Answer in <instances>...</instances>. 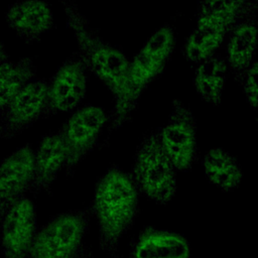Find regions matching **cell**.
Masks as SVG:
<instances>
[{
    "label": "cell",
    "instance_id": "cell-15",
    "mask_svg": "<svg viewBox=\"0 0 258 258\" xmlns=\"http://www.w3.org/2000/svg\"><path fill=\"white\" fill-rule=\"evenodd\" d=\"M228 27L220 21L199 16L197 27L184 46L186 59L198 62L213 55L222 43Z\"/></svg>",
    "mask_w": 258,
    "mask_h": 258
},
{
    "label": "cell",
    "instance_id": "cell-8",
    "mask_svg": "<svg viewBox=\"0 0 258 258\" xmlns=\"http://www.w3.org/2000/svg\"><path fill=\"white\" fill-rule=\"evenodd\" d=\"M174 35L169 25L155 31L135 56L129 67V82L138 98L144 88L163 69L172 52Z\"/></svg>",
    "mask_w": 258,
    "mask_h": 258
},
{
    "label": "cell",
    "instance_id": "cell-17",
    "mask_svg": "<svg viewBox=\"0 0 258 258\" xmlns=\"http://www.w3.org/2000/svg\"><path fill=\"white\" fill-rule=\"evenodd\" d=\"M34 73L33 61L29 58H22L18 61L7 59L0 66V112L32 80Z\"/></svg>",
    "mask_w": 258,
    "mask_h": 258
},
{
    "label": "cell",
    "instance_id": "cell-10",
    "mask_svg": "<svg viewBox=\"0 0 258 258\" xmlns=\"http://www.w3.org/2000/svg\"><path fill=\"white\" fill-rule=\"evenodd\" d=\"M34 169V151L24 145L0 162V224L8 210L28 192Z\"/></svg>",
    "mask_w": 258,
    "mask_h": 258
},
{
    "label": "cell",
    "instance_id": "cell-11",
    "mask_svg": "<svg viewBox=\"0 0 258 258\" xmlns=\"http://www.w3.org/2000/svg\"><path fill=\"white\" fill-rule=\"evenodd\" d=\"M86 93V75L81 61L67 60L56 72L48 87L47 106L44 115L68 112L75 109Z\"/></svg>",
    "mask_w": 258,
    "mask_h": 258
},
{
    "label": "cell",
    "instance_id": "cell-5",
    "mask_svg": "<svg viewBox=\"0 0 258 258\" xmlns=\"http://www.w3.org/2000/svg\"><path fill=\"white\" fill-rule=\"evenodd\" d=\"M48 85L45 80H31L8 106L0 112V139H10L44 115Z\"/></svg>",
    "mask_w": 258,
    "mask_h": 258
},
{
    "label": "cell",
    "instance_id": "cell-22",
    "mask_svg": "<svg viewBox=\"0 0 258 258\" xmlns=\"http://www.w3.org/2000/svg\"><path fill=\"white\" fill-rule=\"evenodd\" d=\"M7 59H8V58H7V53H6V51H5L4 45H3V43L0 42V66H1L5 60H7Z\"/></svg>",
    "mask_w": 258,
    "mask_h": 258
},
{
    "label": "cell",
    "instance_id": "cell-6",
    "mask_svg": "<svg viewBox=\"0 0 258 258\" xmlns=\"http://www.w3.org/2000/svg\"><path fill=\"white\" fill-rule=\"evenodd\" d=\"M3 258H26L37 233L36 209L26 196L5 214L1 224Z\"/></svg>",
    "mask_w": 258,
    "mask_h": 258
},
{
    "label": "cell",
    "instance_id": "cell-2",
    "mask_svg": "<svg viewBox=\"0 0 258 258\" xmlns=\"http://www.w3.org/2000/svg\"><path fill=\"white\" fill-rule=\"evenodd\" d=\"M62 3L67 10L69 25L75 31L86 60L93 72L115 94L117 115L126 114L136 101L129 83L130 62L121 51L95 37L69 0H63Z\"/></svg>",
    "mask_w": 258,
    "mask_h": 258
},
{
    "label": "cell",
    "instance_id": "cell-13",
    "mask_svg": "<svg viewBox=\"0 0 258 258\" xmlns=\"http://www.w3.org/2000/svg\"><path fill=\"white\" fill-rule=\"evenodd\" d=\"M6 21L20 38L26 42H33L50 28L52 13L45 2L26 0L8 8Z\"/></svg>",
    "mask_w": 258,
    "mask_h": 258
},
{
    "label": "cell",
    "instance_id": "cell-7",
    "mask_svg": "<svg viewBox=\"0 0 258 258\" xmlns=\"http://www.w3.org/2000/svg\"><path fill=\"white\" fill-rule=\"evenodd\" d=\"M106 119L102 108L88 106L77 111L68 121L61 131L67 151L64 164L67 174H71L75 166L93 148Z\"/></svg>",
    "mask_w": 258,
    "mask_h": 258
},
{
    "label": "cell",
    "instance_id": "cell-3",
    "mask_svg": "<svg viewBox=\"0 0 258 258\" xmlns=\"http://www.w3.org/2000/svg\"><path fill=\"white\" fill-rule=\"evenodd\" d=\"M91 217L89 208L54 215L37 230L26 258H73L83 247Z\"/></svg>",
    "mask_w": 258,
    "mask_h": 258
},
{
    "label": "cell",
    "instance_id": "cell-20",
    "mask_svg": "<svg viewBox=\"0 0 258 258\" xmlns=\"http://www.w3.org/2000/svg\"><path fill=\"white\" fill-rule=\"evenodd\" d=\"M246 0H204L199 16L220 21L230 26L242 13Z\"/></svg>",
    "mask_w": 258,
    "mask_h": 258
},
{
    "label": "cell",
    "instance_id": "cell-21",
    "mask_svg": "<svg viewBox=\"0 0 258 258\" xmlns=\"http://www.w3.org/2000/svg\"><path fill=\"white\" fill-rule=\"evenodd\" d=\"M258 82H257V62L254 61L247 71L245 79V93L249 104L256 109L258 103Z\"/></svg>",
    "mask_w": 258,
    "mask_h": 258
},
{
    "label": "cell",
    "instance_id": "cell-18",
    "mask_svg": "<svg viewBox=\"0 0 258 258\" xmlns=\"http://www.w3.org/2000/svg\"><path fill=\"white\" fill-rule=\"evenodd\" d=\"M226 72L225 61L218 56L211 55L201 62L196 72L195 85L205 101L215 105L221 102Z\"/></svg>",
    "mask_w": 258,
    "mask_h": 258
},
{
    "label": "cell",
    "instance_id": "cell-4",
    "mask_svg": "<svg viewBox=\"0 0 258 258\" xmlns=\"http://www.w3.org/2000/svg\"><path fill=\"white\" fill-rule=\"evenodd\" d=\"M131 177L139 194L158 205L168 204L175 195V169L157 135L147 136L137 148Z\"/></svg>",
    "mask_w": 258,
    "mask_h": 258
},
{
    "label": "cell",
    "instance_id": "cell-19",
    "mask_svg": "<svg viewBox=\"0 0 258 258\" xmlns=\"http://www.w3.org/2000/svg\"><path fill=\"white\" fill-rule=\"evenodd\" d=\"M257 47V27L252 22L238 24L228 45V62L236 71L247 69Z\"/></svg>",
    "mask_w": 258,
    "mask_h": 258
},
{
    "label": "cell",
    "instance_id": "cell-14",
    "mask_svg": "<svg viewBox=\"0 0 258 258\" xmlns=\"http://www.w3.org/2000/svg\"><path fill=\"white\" fill-rule=\"evenodd\" d=\"M187 240L173 232L148 227L139 235L130 258H188Z\"/></svg>",
    "mask_w": 258,
    "mask_h": 258
},
{
    "label": "cell",
    "instance_id": "cell-9",
    "mask_svg": "<svg viewBox=\"0 0 258 258\" xmlns=\"http://www.w3.org/2000/svg\"><path fill=\"white\" fill-rule=\"evenodd\" d=\"M158 138L175 170L185 171L191 167L196 160L197 136L188 110L177 106Z\"/></svg>",
    "mask_w": 258,
    "mask_h": 258
},
{
    "label": "cell",
    "instance_id": "cell-12",
    "mask_svg": "<svg viewBox=\"0 0 258 258\" xmlns=\"http://www.w3.org/2000/svg\"><path fill=\"white\" fill-rule=\"evenodd\" d=\"M66 158V144L61 131L45 136L34 151L33 177L28 192L50 194L59 171L64 168Z\"/></svg>",
    "mask_w": 258,
    "mask_h": 258
},
{
    "label": "cell",
    "instance_id": "cell-1",
    "mask_svg": "<svg viewBox=\"0 0 258 258\" xmlns=\"http://www.w3.org/2000/svg\"><path fill=\"white\" fill-rule=\"evenodd\" d=\"M99 230V246L110 255L131 229L139 210V191L131 177L113 166L97 181L91 207Z\"/></svg>",
    "mask_w": 258,
    "mask_h": 258
},
{
    "label": "cell",
    "instance_id": "cell-23",
    "mask_svg": "<svg viewBox=\"0 0 258 258\" xmlns=\"http://www.w3.org/2000/svg\"><path fill=\"white\" fill-rule=\"evenodd\" d=\"M111 258H120V257H119L116 253H114V254H112V255H111Z\"/></svg>",
    "mask_w": 258,
    "mask_h": 258
},
{
    "label": "cell",
    "instance_id": "cell-16",
    "mask_svg": "<svg viewBox=\"0 0 258 258\" xmlns=\"http://www.w3.org/2000/svg\"><path fill=\"white\" fill-rule=\"evenodd\" d=\"M205 174L209 181L223 191H232L242 180V170L233 156L222 148L207 152L203 161Z\"/></svg>",
    "mask_w": 258,
    "mask_h": 258
}]
</instances>
